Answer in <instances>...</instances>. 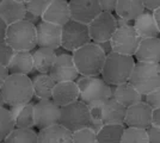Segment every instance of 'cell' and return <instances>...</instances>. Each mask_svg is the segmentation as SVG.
Instances as JSON below:
<instances>
[{
    "label": "cell",
    "mask_w": 160,
    "mask_h": 143,
    "mask_svg": "<svg viewBox=\"0 0 160 143\" xmlns=\"http://www.w3.org/2000/svg\"><path fill=\"white\" fill-rule=\"evenodd\" d=\"M80 92L77 81H62L56 82L53 89L52 99L59 106H65L71 102L79 100Z\"/></svg>",
    "instance_id": "obj_17"
},
{
    "label": "cell",
    "mask_w": 160,
    "mask_h": 143,
    "mask_svg": "<svg viewBox=\"0 0 160 143\" xmlns=\"http://www.w3.org/2000/svg\"><path fill=\"white\" fill-rule=\"evenodd\" d=\"M73 143H97V134L88 126L72 132Z\"/></svg>",
    "instance_id": "obj_33"
},
{
    "label": "cell",
    "mask_w": 160,
    "mask_h": 143,
    "mask_svg": "<svg viewBox=\"0 0 160 143\" xmlns=\"http://www.w3.org/2000/svg\"><path fill=\"white\" fill-rule=\"evenodd\" d=\"M121 143H149L147 129L126 126Z\"/></svg>",
    "instance_id": "obj_31"
},
{
    "label": "cell",
    "mask_w": 160,
    "mask_h": 143,
    "mask_svg": "<svg viewBox=\"0 0 160 143\" xmlns=\"http://www.w3.org/2000/svg\"><path fill=\"white\" fill-rule=\"evenodd\" d=\"M0 143H5V142H4V141H0Z\"/></svg>",
    "instance_id": "obj_50"
},
{
    "label": "cell",
    "mask_w": 160,
    "mask_h": 143,
    "mask_svg": "<svg viewBox=\"0 0 160 143\" xmlns=\"http://www.w3.org/2000/svg\"><path fill=\"white\" fill-rule=\"evenodd\" d=\"M152 125L160 126V107L153 110V113H152Z\"/></svg>",
    "instance_id": "obj_43"
},
{
    "label": "cell",
    "mask_w": 160,
    "mask_h": 143,
    "mask_svg": "<svg viewBox=\"0 0 160 143\" xmlns=\"http://www.w3.org/2000/svg\"><path fill=\"white\" fill-rule=\"evenodd\" d=\"M50 2H52V0H29L25 4V6H27V11L42 17V14L46 12Z\"/></svg>",
    "instance_id": "obj_34"
},
{
    "label": "cell",
    "mask_w": 160,
    "mask_h": 143,
    "mask_svg": "<svg viewBox=\"0 0 160 143\" xmlns=\"http://www.w3.org/2000/svg\"><path fill=\"white\" fill-rule=\"evenodd\" d=\"M8 74H10V73H8V70H7L6 67H4V66L0 64V86H1V83L4 82V80L8 76Z\"/></svg>",
    "instance_id": "obj_45"
},
{
    "label": "cell",
    "mask_w": 160,
    "mask_h": 143,
    "mask_svg": "<svg viewBox=\"0 0 160 143\" xmlns=\"http://www.w3.org/2000/svg\"><path fill=\"white\" fill-rule=\"evenodd\" d=\"M27 13L25 4L17 0H2L0 4V18L7 25L13 24L16 21H23Z\"/></svg>",
    "instance_id": "obj_22"
},
{
    "label": "cell",
    "mask_w": 160,
    "mask_h": 143,
    "mask_svg": "<svg viewBox=\"0 0 160 143\" xmlns=\"http://www.w3.org/2000/svg\"><path fill=\"white\" fill-rule=\"evenodd\" d=\"M7 70L10 74H30L32 70H35L32 51H28V50L16 51L11 62L7 66Z\"/></svg>",
    "instance_id": "obj_24"
},
{
    "label": "cell",
    "mask_w": 160,
    "mask_h": 143,
    "mask_svg": "<svg viewBox=\"0 0 160 143\" xmlns=\"http://www.w3.org/2000/svg\"><path fill=\"white\" fill-rule=\"evenodd\" d=\"M129 82L142 95L160 87V63L135 62Z\"/></svg>",
    "instance_id": "obj_6"
},
{
    "label": "cell",
    "mask_w": 160,
    "mask_h": 143,
    "mask_svg": "<svg viewBox=\"0 0 160 143\" xmlns=\"http://www.w3.org/2000/svg\"><path fill=\"white\" fill-rule=\"evenodd\" d=\"M38 143H73L72 131L61 124L50 125L38 131Z\"/></svg>",
    "instance_id": "obj_21"
},
{
    "label": "cell",
    "mask_w": 160,
    "mask_h": 143,
    "mask_svg": "<svg viewBox=\"0 0 160 143\" xmlns=\"http://www.w3.org/2000/svg\"><path fill=\"white\" fill-rule=\"evenodd\" d=\"M134 66H135L134 56L111 51L110 54L107 55L100 76L110 86H116L129 81Z\"/></svg>",
    "instance_id": "obj_2"
},
{
    "label": "cell",
    "mask_w": 160,
    "mask_h": 143,
    "mask_svg": "<svg viewBox=\"0 0 160 143\" xmlns=\"http://www.w3.org/2000/svg\"><path fill=\"white\" fill-rule=\"evenodd\" d=\"M56 56H58L56 50L50 48L38 47L37 49H33L32 59L35 70H37L38 73L49 74L54 62L56 60Z\"/></svg>",
    "instance_id": "obj_25"
},
{
    "label": "cell",
    "mask_w": 160,
    "mask_h": 143,
    "mask_svg": "<svg viewBox=\"0 0 160 143\" xmlns=\"http://www.w3.org/2000/svg\"><path fill=\"white\" fill-rule=\"evenodd\" d=\"M117 0H99V5L102 7V11L105 12H115Z\"/></svg>",
    "instance_id": "obj_38"
},
{
    "label": "cell",
    "mask_w": 160,
    "mask_h": 143,
    "mask_svg": "<svg viewBox=\"0 0 160 143\" xmlns=\"http://www.w3.org/2000/svg\"><path fill=\"white\" fill-rule=\"evenodd\" d=\"M100 48H102V50L105 53V54H110L111 51H112V47H111V42L110 41H104V42H98L97 43Z\"/></svg>",
    "instance_id": "obj_41"
},
{
    "label": "cell",
    "mask_w": 160,
    "mask_h": 143,
    "mask_svg": "<svg viewBox=\"0 0 160 143\" xmlns=\"http://www.w3.org/2000/svg\"><path fill=\"white\" fill-rule=\"evenodd\" d=\"M49 74L52 75V78L56 82L75 81L80 74L75 67L72 53L71 54H68V53L58 54L56 60L54 62Z\"/></svg>",
    "instance_id": "obj_12"
},
{
    "label": "cell",
    "mask_w": 160,
    "mask_h": 143,
    "mask_svg": "<svg viewBox=\"0 0 160 143\" xmlns=\"http://www.w3.org/2000/svg\"><path fill=\"white\" fill-rule=\"evenodd\" d=\"M13 129H16V124L10 110L5 106L0 107V141H5Z\"/></svg>",
    "instance_id": "obj_32"
},
{
    "label": "cell",
    "mask_w": 160,
    "mask_h": 143,
    "mask_svg": "<svg viewBox=\"0 0 160 143\" xmlns=\"http://www.w3.org/2000/svg\"><path fill=\"white\" fill-rule=\"evenodd\" d=\"M90 42H91V36H90L88 24L71 19L62 26L61 47L66 51L73 53L77 49Z\"/></svg>",
    "instance_id": "obj_8"
},
{
    "label": "cell",
    "mask_w": 160,
    "mask_h": 143,
    "mask_svg": "<svg viewBox=\"0 0 160 143\" xmlns=\"http://www.w3.org/2000/svg\"><path fill=\"white\" fill-rule=\"evenodd\" d=\"M91 121L90 107L80 100L73 102L60 107V121L59 124L63 125L69 131L86 128Z\"/></svg>",
    "instance_id": "obj_7"
},
{
    "label": "cell",
    "mask_w": 160,
    "mask_h": 143,
    "mask_svg": "<svg viewBox=\"0 0 160 143\" xmlns=\"http://www.w3.org/2000/svg\"><path fill=\"white\" fill-rule=\"evenodd\" d=\"M124 124H104V126L97 134L98 143H121L124 132Z\"/></svg>",
    "instance_id": "obj_28"
},
{
    "label": "cell",
    "mask_w": 160,
    "mask_h": 143,
    "mask_svg": "<svg viewBox=\"0 0 160 143\" xmlns=\"http://www.w3.org/2000/svg\"><path fill=\"white\" fill-rule=\"evenodd\" d=\"M37 32V47L50 48L58 50L61 48V37H62V26L56 25L46 21H41L36 25Z\"/></svg>",
    "instance_id": "obj_15"
},
{
    "label": "cell",
    "mask_w": 160,
    "mask_h": 143,
    "mask_svg": "<svg viewBox=\"0 0 160 143\" xmlns=\"http://www.w3.org/2000/svg\"><path fill=\"white\" fill-rule=\"evenodd\" d=\"M133 26L141 38L159 37L160 31L153 16V11L146 10L133 21Z\"/></svg>",
    "instance_id": "obj_20"
},
{
    "label": "cell",
    "mask_w": 160,
    "mask_h": 143,
    "mask_svg": "<svg viewBox=\"0 0 160 143\" xmlns=\"http://www.w3.org/2000/svg\"><path fill=\"white\" fill-rule=\"evenodd\" d=\"M153 16H154V18H155L157 25H158V27H159V31H160V7H158V8H155V10H154Z\"/></svg>",
    "instance_id": "obj_47"
},
{
    "label": "cell",
    "mask_w": 160,
    "mask_h": 143,
    "mask_svg": "<svg viewBox=\"0 0 160 143\" xmlns=\"http://www.w3.org/2000/svg\"><path fill=\"white\" fill-rule=\"evenodd\" d=\"M134 56L136 61L160 63V37L141 38Z\"/></svg>",
    "instance_id": "obj_18"
},
{
    "label": "cell",
    "mask_w": 160,
    "mask_h": 143,
    "mask_svg": "<svg viewBox=\"0 0 160 143\" xmlns=\"http://www.w3.org/2000/svg\"><path fill=\"white\" fill-rule=\"evenodd\" d=\"M5 42L10 44L16 51H32L37 47L36 25L29 23L25 19L7 25Z\"/></svg>",
    "instance_id": "obj_5"
},
{
    "label": "cell",
    "mask_w": 160,
    "mask_h": 143,
    "mask_svg": "<svg viewBox=\"0 0 160 143\" xmlns=\"http://www.w3.org/2000/svg\"><path fill=\"white\" fill-rule=\"evenodd\" d=\"M142 1L145 4L146 10H149V11H154L155 8L160 7V0H142Z\"/></svg>",
    "instance_id": "obj_40"
},
{
    "label": "cell",
    "mask_w": 160,
    "mask_h": 143,
    "mask_svg": "<svg viewBox=\"0 0 160 143\" xmlns=\"http://www.w3.org/2000/svg\"><path fill=\"white\" fill-rule=\"evenodd\" d=\"M17 1H19V2H23V4H27L29 0H17Z\"/></svg>",
    "instance_id": "obj_49"
},
{
    "label": "cell",
    "mask_w": 160,
    "mask_h": 143,
    "mask_svg": "<svg viewBox=\"0 0 160 143\" xmlns=\"http://www.w3.org/2000/svg\"><path fill=\"white\" fill-rule=\"evenodd\" d=\"M97 143H98V142H97Z\"/></svg>",
    "instance_id": "obj_52"
},
{
    "label": "cell",
    "mask_w": 160,
    "mask_h": 143,
    "mask_svg": "<svg viewBox=\"0 0 160 143\" xmlns=\"http://www.w3.org/2000/svg\"><path fill=\"white\" fill-rule=\"evenodd\" d=\"M104 124H124L127 107L123 106L112 97L102 104Z\"/></svg>",
    "instance_id": "obj_23"
},
{
    "label": "cell",
    "mask_w": 160,
    "mask_h": 143,
    "mask_svg": "<svg viewBox=\"0 0 160 143\" xmlns=\"http://www.w3.org/2000/svg\"><path fill=\"white\" fill-rule=\"evenodd\" d=\"M5 143H38V134L32 129L16 128L5 138Z\"/></svg>",
    "instance_id": "obj_29"
},
{
    "label": "cell",
    "mask_w": 160,
    "mask_h": 143,
    "mask_svg": "<svg viewBox=\"0 0 160 143\" xmlns=\"http://www.w3.org/2000/svg\"><path fill=\"white\" fill-rule=\"evenodd\" d=\"M2 97L7 105L31 102L35 97L32 80L24 74H8L0 86Z\"/></svg>",
    "instance_id": "obj_3"
},
{
    "label": "cell",
    "mask_w": 160,
    "mask_h": 143,
    "mask_svg": "<svg viewBox=\"0 0 160 143\" xmlns=\"http://www.w3.org/2000/svg\"><path fill=\"white\" fill-rule=\"evenodd\" d=\"M16 128H23V129H32L35 126V110L33 104L28 102L20 110L18 116L14 118Z\"/></svg>",
    "instance_id": "obj_30"
},
{
    "label": "cell",
    "mask_w": 160,
    "mask_h": 143,
    "mask_svg": "<svg viewBox=\"0 0 160 143\" xmlns=\"http://www.w3.org/2000/svg\"><path fill=\"white\" fill-rule=\"evenodd\" d=\"M143 102H146L152 109H159L160 107V87L151 91L149 93L143 95Z\"/></svg>",
    "instance_id": "obj_36"
},
{
    "label": "cell",
    "mask_w": 160,
    "mask_h": 143,
    "mask_svg": "<svg viewBox=\"0 0 160 143\" xmlns=\"http://www.w3.org/2000/svg\"><path fill=\"white\" fill-rule=\"evenodd\" d=\"M1 1H2V0H0V4H1Z\"/></svg>",
    "instance_id": "obj_51"
},
{
    "label": "cell",
    "mask_w": 160,
    "mask_h": 143,
    "mask_svg": "<svg viewBox=\"0 0 160 143\" xmlns=\"http://www.w3.org/2000/svg\"><path fill=\"white\" fill-rule=\"evenodd\" d=\"M146 11V7L142 0H117L115 13L117 17L133 21L142 12Z\"/></svg>",
    "instance_id": "obj_26"
},
{
    "label": "cell",
    "mask_w": 160,
    "mask_h": 143,
    "mask_svg": "<svg viewBox=\"0 0 160 143\" xmlns=\"http://www.w3.org/2000/svg\"><path fill=\"white\" fill-rule=\"evenodd\" d=\"M116 24H117V27H118V26H124V25L133 24V21H129L127 19H123V18H120V17L116 16Z\"/></svg>",
    "instance_id": "obj_46"
},
{
    "label": "cell",
    "mask_w": 160,
    "mask_h": 143,
    "mask_svg": "<svg viewBox=\"0 0 160 143\" xmlns=\"http://www.w3.org/2000/svg\"><path fill=\"white\" fill-rule=\"evenodd\" d=\"M111 97L126 107H129L134 104H138L143 100V95L129 81L111 86Z\"/></svg>",
    "instance_id": "obj_19"
},
{
    "label": "cell",
    "mask_w": 160,
    "mask_h": 143,
    "mask_svg": "<svg viewBox=\"0 0 160 143\" xmlns=\"http://www.w3.org/2000/svg\"><path fill=\"white\" fill-rule=\"evenodd\" d=\"M73 21L90 24L102 12L99 0H68Z\"/></svg>",
    "instance_id": "obj_13"
},
{
    "label": "cell",
    "mask_w": 160,
    "mask_h": 143,
    "mask_svg": "<svg viewBox=\"0 0 160 143\" xmlns=\"http://www.w3.org/2000/svg\"><path fill=\"white\" fill-rule=\"evenodd\" d=\"M79 87V100L86 104L88 107L102 105L111 98V86L102 76L79 75L75 80Z\"/></svg>",
    "instance_id": "obj_4"
},
{
    "label": "cell",
    "mask_w": 160,
    "mask_h": 143,
    "mask_svg": "<svg viewBox=\"0 0 160 143\" xmlns=\"http://www.w3.org/2000/svg\"><path fill=\"white\" fill-rule=\"evenodd\" d=\"M25 104H17V105H12V106H10V112H11V115L13 117V119L16 117L18 116V113L20 112V110L23 109V106H24Z\"/></svg>",
    "instance_id": "obj_44"
},
{
    "label": "cell",
    "mask_w": 160,
    "mask_h": 143,
    "mask_svg": "<svg viewBox=\"0 0 160 143\" xmlns=\"http://www.w3.org/2000/svg\"><path fill=\"white\" fill-rule=\"evenodd\" d=\"M147 132H148L149 143H160V126L151 125L147 129Z\"/></svg>",
    "instance_id": "obj_37"
},
{
    "label": "cell",
    "mask_w": 160,
    "mask_h": 143,
    "mask_svg": "<svg viewBox=\"0 0 160 143\" xmlns=\"http://www.w3.org/2000/svg\"><path fill=\"white\" fill-rule=\"evenodd\" d=\"M116 29H117L116 16H113L112 12H105V11H102L88 24L91 41L94 43L110 41Z\"/></svg>",
    "instance_id": "obj_10"
},
{
    "label": "cell",
    "mask_w": 160,
    "mask_h": 143,
    "mask_svg": "<svg viewBox=\"0 0 160 143\" xmlns=\"http://www.w3.org/2000/svg\"><path fill=\"white\" fill-rule=\"evenodd\" d=\"M72 56L79 74L86 76H99L107 59L102 48L92 41L73 51Z\"/></svg>",
    "instance_id": "obj_1"
},
{
    "label": "cell",
    "mask_w": 160,
    "mask_h": 143,
    "mask_svg": "<svg viewBox=\"0 0 160 143\" xmlns=\"http://www.w3.org/2000/svg\"><path fill=\"white\" fill-rule=\"evenodd\" d=\"M140 41L141 37L134 29L133 24L118 26L110 40L112 51L132 56H134L135 51L138 50Z\"/></svg>",
    "instance_id": "obj_9"
},
{
    "label": "cell",
    "mask_w": 160,
    "mask_h": 143,
    "mask_svg": "<svg viewBox=\"0 0 160 143\" xmlns=\"http://www.w3.org/2000/svg\"><path fill=\"white\" fill-rule=\"evenodd\" d=\"M6 30H7V24L0 18V43H1V42H5Z\"/></svg>",
    "instance_id": "obj_42"
},
{
    "label": "cell",
    "mask_w": 160,
    "mask_h": 143,
    "mask_svg": "<svg viewBox=\"0 0 160 143\" xmlns=\"http://www.w3.org/2000/svg\"><path fill=\"white\" fill-rule=\"evenodd\" d=\"M5 105H6V102H5V99H4L2 93H1V89H0V107H2V106H5Z\"/></svg>",
    "instance_id": "obj_48"
},
{
    "label": "cell",
    "mask_w": 160,
    "mask_h": 143,
    "mask_svg": "<svg viewBox=\"0 0 160 143\" xmlns=\"http://www.w3.org/2000/svg\"><path fill=\"white\" fill-rule=\"evenodd\" d=\"M14 53H16V50L10 44H7L6 42H1L0 43V64L7 68L8 63L11 62L12 57H13Z\"/></svg>",
    "instance_id": "obj_35"
},
{
    "label": "cell",
    "mask_w": 160,
    "mask_h": 143,
    "mask_svg": "<svg viewBox=\"0 0 160 143\" xmlns=\"http://www.w3.org/2000/svg\"><path fill=\"white\" fill-rule=\"evenodd\" d=\"M24 19L28 21L29 23L33 24V25H37V24L41 23V21H42V17L38 16V14H35V13H32V12L27 11V13H25V18H24Z\"/></svg>",
    "instance_id": "obj_39"
},
{
    "label": "cell",
    "mask_w": 160,
    "mask_h": 143,
    "mask_svg": "<svg viewBox=\"0 0 160 143\" xmlns=\"http://www.w3.org/2000/svg\"><path fill=\"white\" fill-rule=\"evenodd\" d=\"M35 110V126L44 129L50 125L59 124L60 121V106L54 102L53 99H40L33 104Z\"/></svg>",
    "instance_id": "obj_11"
},
{
    "label": "cell",
    "mask_w": 160,
    "mask_h": 143,
    "mask_svg": "<svg viewBox=\"0 0 160 143\" xmlns=\"http://www.w3.org/2000/svg\"><path fill=\"white\" fill-rule=\"evenodd\" d=\"M56 85V81L52 78L50 74L40 73L33 76L32 87L35 97L38 99H52L53 89Z\"/></svg>",
    "instance_id": "obj_27"
},
{
    "label": "cell",
    "mask_w": 160,
    "mask_h": 143,
    "mask_svg": "<svg viewBox=\"0 0 160 143\" xmlns=\"http://www.w3.org/2000/svg\"><path fill=\"white\" fill-rule=\"evenodd\" d=\"M152 113H153V109L146 102L142 100L138 104H134L127 107L124 125L148 129L152 125Z\"/></svg>",
    "instance_id": "obj_14"
},
{
    "label": "cell",
    "mask_w": 160,
    "mask_h": 143,
    "mask_svg": "<svg viewBox=\"0 0 160 143\" xmlns=\"http://www.w3.org/2000/svg\"><path fill=\"white\" fill-rule=\"evenodd\" d=\"M72 19L68 0H52L46 12L42 14V21L63 26Z\"/></svg>",
    "instance_id": "obj_16"
}]
</instances>
